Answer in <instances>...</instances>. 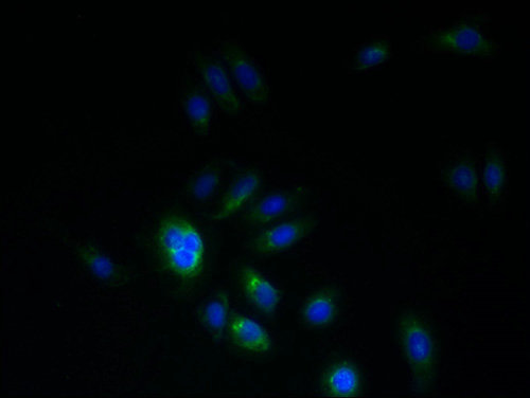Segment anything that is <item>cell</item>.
I'll use <instances>...</instances> for the list:
<instances>
[{
	"label": "cell",
	"mask_w": 530,
	"mask_h": 398,
	"mask_svg": "<svg viewBox=\"0 0 530 398\" xmlns=\"http://www.w3.org/2000/svg\"><path fill=\"white\" fill-rule=\"evenodd\" d=\"M392 56L390 43L381 40L367 44L356 56L353 69L366 70L385 63Z\"/></svg>",
	"instance_id": "d6986e66"
},
{
	"label": "cell",
	"mask_w": 530,
	"mask_h": 398,
	"mask_svg": "<svg viewBox=\"0 0 530 398\" xmlns=\"http://www.w3.org/2000/svg\"><path fill=\"white\" fill-rule=\"evenodd\" d=\"M221 176L222 171L218 165H209L189 180L187 191L196 201L206 202L217 192Z\"/></svg>",
	"instance_id": "ac0fdd59"
},
{
	"label": "cell",
	"mask_w": 530,
	"mask_h": 398,
	"mask_svg": "<svg viewBox=\"0 0 530 398\" xmlns=\"http://www.w3.org/2000/svg\"><path fill=\"white\" fill-rule=\"evenodd\" d=\"M444 182L463 203L474 206L479 201V177L470 154L452 161L444 171Z\"/></svg>",
	"instance_id": "9c48e42d"
},
{
	"label": "cell",
	"mask_w": 530,
	"mask_h": 398,
	"mask_svg": "<svg viewBox=\"0 0 530 398\" xmlns=\"http://www.w3.org/2000/svg\"><path fill=\"white\" fill-rule=\"evenodd\" d=\"M226 329L234 346L244 352L264 355L272 350L269 333L249 317L240 314L229 316Z\"/></svg>",
	"instance_id": "ba28073f"
},
{
	"label": "cell",
	"mask_w": 530,
	"mask_h": 398,
	"mask_svg": "<svg viewBox=\"0 0 530 398\" xmlns=\"http://www.w3.org/2000/svg\"><path fill=\"white\" fill-rule=\"evenodd\" d=\"M184 110L194 133L206 136L210 129L212 106L203 90L197 86L188 88L184 99Z\"/></svg>",
	"instance_id": "5bb4252c"
},
{
	"label": "cell",
	"mask_w": 530,
	"mask_h": 398,
	"mask_svg": "<svg viewBox=\"0 0 530 398\" xmlns=\"http://www.w3.org/2000/svg\"><path fill=\"white\" fill-rule=\"evenodd\" d=\"M315 216L296 217L265 229L252 240L251 250L257 256L270 257L303 241L317 226Z\"/></svg>",
	"instance_id": "5b68a950"
},
{
	"label": "cell",
	"mask_w": 530,
	"mask_h": 398,
	"mask_svg": "<svg viewBox=\"0 0 530 398\" xmlns=\"http://www.w3.org/2000/svg\"><path fill=\"white\" fill-rule=\"evenodd\" d=\"M424 46L438 52L480 59L496 57L497 45L477 27L459 25L430 33L423 39Z\"/></svg>",
	"instance_id": "3957f363"
},
{
	"label": "cell",
	"mask_w": 530,
	"mask_h": 398,
	"mask_svg": "<svg viewBox=\"0 0 530 398\" xmlns=\"http://www.w3.org/2000/svg\"><path fill=\"white\" fill-rule=\"evenodd\" d=\"M155 246L159 259L175 277L190 281L201 276L205 243L201 231L186 217L170 214L158 224Z\"/></svg>",
	"instance_id": "6da1fadb"
},
{
	"label": "cell",
	"mask_w": 530,
	"mask_h": 398,
	"mask_svg": "<svg viewBox=\"0 0 530 398\" xmlns=\"http://www.w3.org/2000/svg\"><path fill=\"white\" fill-rule=\"evenodd\" d=\"M398 342L412 371V388L429 393L436 382L437 350L428 325L417 314L404 313L398 321Z\"/></svg>",
	"instance_id": "7a4b0ae2"
},
{
	"label": "cell",
	"mask_w": 530,
	"mask_h": 398,
	"mask_svg": "<svg viewBox=\"0 0 530 398\" xmlns=\"http://www.w3.org/2000/svg\"><path fill=\"white\" fill-rule=\"evenodd\" d=\"M79 257L87 269L98 279L105 282H114L119 279V267L95 247L80 248Z\"/></svg>",
	"instance_id": "e0dca14e"
},
{
	"label": "cell",
	"mask_w": 530,
	"mask_h": 398,
	"mask_svg": "<svg viewBox=\"0 0 530 398\" xmlns=\"http://www.w3.org/2000/svg\"><path fill=\"white\" fill-rule=\"evenodd\" d=\"M194 63H196L209 93L215 98L222 112L227 116H238L241 112V101L223 63L202 53H197L194 56Z\"/></svg>",
	"instance_id": "8992f818"
},
{
	"label": "cell",
	"mask_w": 530,
	"mask_h": 398,
	"mask_svg": "<svg viewBox=\"0 0 530 398\" xmlns=\"http://www.w3.org/2000/svg\"><path fill=\"white\" fill-rule=\"evenodd\" d=\"M506 182V165L504 156L497 149H490L485 158L484 186L489 201L497 204Z\"/></svg>",
	"instance_id": "2e32d148"
},
{
	"label": "cell",
	"mask_w": 530,
	"mask_h": 398,
	"mask_svg": "<svg viewBox=\"0 0 530 398\" xmlns=\"http://www.w3.org/2000/svg\"><path fill=\"white\" fill-rule=\"evenodd\" d=\"M222 56L246 100L263 104L269 99V87L262 71L250 54L237 42L221 45Z\"/></svg>",
	"instance_id": "277c9868"
},
{
	"label": "cell",
	"mask_w": 530,
	"mask_h": 398,
	"mask_svg": "<svg viewBox=\"0 0 530 398\" xmlns=\"http://www.w3.org/2000/svg\"><path fill=\"white\" fill-rule=\"evenodd\" d=\"M239 279L247 302L263 315L273 316L280 300L277 289L252 267L242 268Z\"/></svg>",
	"instance_id": "30bf717a"
},
{
	"label": "cell",
	"mask_w": 530,
	"mask_h": 398,
	"mask_svg": "<svg viewBox=\"0 0 530 398\" xmlns=\"http://www.w3.org/2000/svg\"><path fill=\"white\" fill-rule=\"evenodd\" d=\"M261 185V176L257 170H249L238 176L226 192L223 203L212 221L221 222L235 214L256 193Z\"/></svg>",
	"instance_id": "8fae6325"
},
{
	"label": "cell",
	"mask_w": 530,
	"mask_h": 398,
	"mask_svg": "<svg viewBox=\"0 0 530 398\" xmlns=\"http://www.w3.org/2000/svg\"><path fill=\"white\" fill-rule=\"evenodd\" d=\"M200 319L205 329L219 340L224 330L227 328L229 320V296L226 291L216 292L212 297L202 306L200 311Z\"/></svg>",
	"instance_id": "9a60e30c"
},
{
	"label": "cell",
	"mask_w": 530,
	"mask_h": 398,
	"mask_svg": "<svg viewBox=\"0 0 530 398\" xmlns=\"http://www.w3.org/2000/svg\"><path fill=\"white\" fill-rule=\"evenodd\" d=\"M302 201V192L276 191L258 199L244 214V221L251 227L268 225L279 217L294 211Z\"/></svg>",
	"instance_id": "52a82bcc"
},
{
	"label": "cell",
	"mask_w": 530,
	"mask_h": 398,
	"mask_svg": "<svg viewBox=\"0 0 530 398\" xmlns=\"http://www.w3.org/2000/svg\"><path fill=\"white\" fill-rule=\"evenodd\" d=\"M338 314V298L331 289L311 296L303 306L302 320L310 328L327 327Z\"/></svg>",
	"instance_id": "4fadbf2b"
},
{
	"label": "cell",
	"mask_w": 530,
	"mask_h": 398,
	"mask_svg": "<svg viewBox=\"0 0 530 398\" xmlns=\"http://www.w3.org/2000/svg\"><path fill=\"white\" fill-rule=\"evenodd\" d=\"M321 385L323 393L328 396H357L361 387L360 374L355 366L343 361L325 372Z\"/></svg>",
	"instance_id": "7c38bea8"
}]
</instances>
